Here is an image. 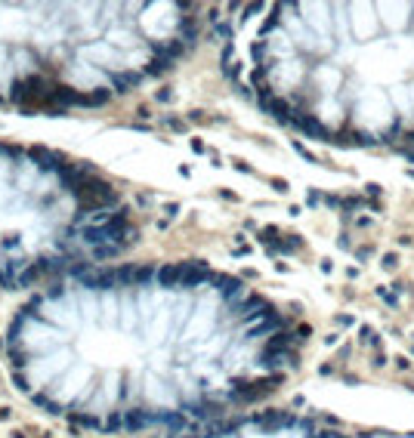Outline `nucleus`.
Listing matches in <instances>:
<instances>
[{
	"label": "nucleus",
	"instance_id": "obj_1",
	"mask_svg": "<svg viewBox=\"0 0 414 438\" xmlns=\"http://www.w3.org/2000/svg\"><path fill=\"white\" fill-rule=\"evenodd\" d=\"M31 398L99 426L198 420L254 398L284 370L282 315L245 284L195 269L68 278L10 330Z\"/></svg>",
	"mask_w": 414,
	"mask_h": 438
},
{
	"label": "nucleus",
	"instance_id": "obj_5",
	"mask_svg": "<svg viewBox=\"0 0 414 438\" xmlns=\"http://www.w3.org/2000/svg\"><path fill=\"white\" fill-rule=\"evenodd\" d=\"M176 438H344L337 432H322L316 426H306L297 420H282V416H260V420H241L229 426L204 429V432H185Z\"/></svg>",
	"mask_w": 414,
	"mask_h": 438
},
{
	"label": "nucleus",
	"instance_id": "obj_2",
	"mask_svg": "<svg viewBox=\"0 0 414 438\" xmlns=\"http://www.w3.org/2000/svg\"><path fill=\"white\" fill-rule=\"evenodd\" d=\"M241 44L275 118L325 142L414 139V3H284Z\"/></svg>",
	"mask_w": 414,
	"mask_h": 438
},
{
	"label": "nucleus",
	"instance_id": "obj_4",
	"mask_svg": "<svg viewBox=\"0 0 414 438\" xmlns=\"http://www.w3.org/2000/svg\"><path fill=\"white\" fill-rule=\"evenodd\" d=\"M127 235L112 185L62 157L0 146V287L105 263Z\"/></svg>",
	"mask_w": 414,
	"mask_h": 438
},
{
	"label": "nucleus",
	"instance_id": "obj_3",
	"mask_svg": "<svg viewBox=\"0 0 414 438\" xmlns=\"http://www.w3.org/2000/svg\"><path fill=\"white\" fill-rule=\"evenodd\" d=\"M189 13L183 3H0V102H105L189 44Z\"/></svg>",
	"mask_w": 414,
	"mask_h": 438
}]
</instances>
